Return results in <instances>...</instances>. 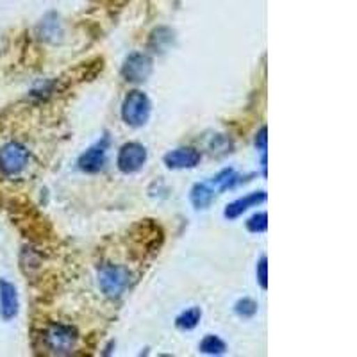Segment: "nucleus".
<instances>
[{
	"label": "nucleus",
	"mask_w": 357,
	"mask_h": 357,
	"mask_svg": "<svg viewBox=\"0 0 357 357\" xmlns=\"http://www.w3.org/2000/svg\"><path fill=\"white\" fill-rule=\"evenodd\" d=\"M268 229V215L264 211L256 213L252 215L247 222V231L252 234H261V232H266Z\"/></svg>",
	"instance_id": "nucleus-17"
},
{
	"label": "nucleus",
	"mask_w": 357,
	"mask_h": 357,
	"mask_svg": "<svg viewBox=\"0 0 357 357\" xmlns=\"http://www.w3.org/2000/svg\"><path fill=\"white\" fill-rule=\"evenodd\" d=\"M109 143V136H104L100 142H97L95 145L89 146L88 151L82 152L77 161L79 170L86 172V174H97V172H100L104 168V165H106Z\"/></svg>",
	"instance_id": "nucleus-7"
},
{
	"label": "nucleus",
	"mask_w": 357,
	"mask_h": 357,
	"mask_svg": "<svg viewBox=\"0 0 357 357\" xmlns=\"http://www.w3.org/2000/svg\"><path fill=\"white\" fill-rule=\"evenodd\" d=\"M240 178L241 177L236 174L234 168H223V170L218 172L209 183H211V186L215 188L216 193H218V191H227L231 190V188H234L236 184H240Z\"/></svg>",
	"instance_id": "nucleus-12"
},
{
	"label": "nucleus",
	"mask_w": 357,
	"mask_h": 357,
	"mask_svg": "<svg viewBox=\"0 0 357 357\" xmlns=\"http://www.w3.org/2000/svg\"><path fill=\"white\" fill-rule=\"evenodd\" d=\"M200 352L207 354V356H222L227 352V343L216 334H207L199 345Z\"/></svg>",
	"instance_id": "nucleus-15"
},
{
	"label": "nucleus",
	"mask_w": 357,
	"mask_h": 357,
	"mask_svg": "<svg viewBox=\"0 0 357 357\" xmlns=\"http://www.w3.org/2000/svg\"><path fill=\"white\" fill-rule=\"evenodd\" d=\"M152 113L151 98L146 97L139 89H132L126 95L122 102V118L123 122L130 127H143Z\"/></svg>",
	"instance_id": "nucleus-4"
},
{
	"label": "nucleus",
	"mask_w": 357,
	"mask_h": 357,
	"mask_svg": "<svg viewBox=\"0 0 357 357\" xmlns=\"http://www.w3.org/2000/svg\"><path fill=\"white\" fill-rule=\"evenodd\" d=\"M257 309H259V305H257V302L254 301V298H250V296H243V298H240V301L234 304V312L240 318L256 317Z\"/></svg>",
	"instance_id": "nucleus-16"
},
{
	"label": "nucleus",
	"mask_w": 357,
	"mask_h": 357,
	"mask_svg": "<svg viewBox=\"0 0 357 357\" xmlns=\"http://www.w3.org/2000/svg\"><path fill=\"white\" fill-rule=\"evenodd\" d=\"M146 158H149V154H146L145 145H142L138 142H129L120 146L116 158V167L118 170L126 175L136 174V172H139L145 167Z\"/></svg>",
	"instance_id": "nucleus-5"
},
{
	"label": "nucleus",
	"mask_w": 357,
	"mask_h": 357,
	"mask_svg": "<svg viewBox=\"0 0 357 357\" xmlns=\"http://www.w3.org/2000/svg\"><path fill=\"white\" fill-rule=\"evenodd\" d=\"M200 159H202V154L197 149H193V146H181V149H175V151L165 154L162 161H165L167 168H170V170H186V168H195L200 162Z\"/></svg>",
	"instance_id": "nucleus-8"
},
{
	"label": "nucleus",
	"mask_w": 357,
	"mask_h": 357,
	"mask_svg": "<svg viewBox=\"0 0 357 357\" xmlns=\"http://www.w3.org/2000/svg\"><path fill=\"white\" fill-rule=\"evenodd\" d=\"M231 146H232L231 142H229L225 136H222V134H220V136H215V139H213L211 143L213 154L218 151H222V154H227V152H231Z\"/></svg>",
	"instance_id": "nucleus-19"
},
{
	"label": "nucleus",
	"mask_w": 357,
	"mask_h": 357,
	"mask_svg": "<svg viewBox=\"0 0 357 357\" xmlns=\"http://www.w3.org/2000/svg\"><path fill=\"white\" fill-rule=\"evenodd\" d=\"M31 161V152L20 142H8L0 146V174L4 177H18Z\"/></svg>",
	"instance_id": "nucleus-3"
},
{
	"label": "nucleus",
	"mask_w": 357,
	"mask_h": 357,
	"mask_svg": "<svg viewBox=\"0 0 357 357\" xmlns=\"http://www.w3.org/2000/svg\"><path fill=\"white\" fill-rule=\"evenodd\" d=\"M216 199V190L211 183H199L191 188L190 200L195 209H207Z\"/></svg>",
	"instance_id": "nucleus-11"
},
{
	"label": "nucleus",
	"mask_w": 357,
	"mask_h": 357,
	"mask_svg": "<svg viewBox=\"0 0 357 357\" xmlns=\"http://www.w3.org/2000/svg\"><path fill=\"white\" fill-rule=\"evenodd\" d=\"M256 273H257V282H259V286L263 289L268 288V259L266 256H263L259 259V263H257V268H256Z\"/></svg>",
	"instance_id": "nucleus-18"
},
{
	"label": "nucleus",
	"mask_w": 357,
	"mask_h": 357,
	"mask_svg": "<svg viewBox=\"0 0 357 357\" xmlns=\"http://www.w3.org/2000/svg\"><path fill=\"white\" fill-rule=\"evenodd\" d=\"M263 202H266V191H252L248 195L229 204L225 207V211H223V216L227 220H236L238 216L243 215L245 211H248L250 207H257Z\"/></svg>",
	"instance_id": "nucleus-10"
},
{
	"label": "nucleus",
	"mask_w": 357,
	"mask_h": 357,
	"mask_svg": "<svg viewBox=\"0 0 357 357\" xmlns=\"http://www.w3.org/2000/svg\"><path fill=\"white\" fill-rule=\"evenodd\" d=\"M200 320H202L200 307H190L175 318V327L178 331H193L200 324Z\"/></svg>",
	"instance_id": "nucleus-14"
},
{
	"label": "nucleus",
	"mask_w": 357,
	"mask_h": 357,
	"mask_svg": "<svg viewBox=\"0 0 357 357\" xmlns=\"http://www.w3.org/2000/svg\"><path fill=\"white\" fill-rule=\"evenodd\" d=\"M268 129L266 127H261L259 134H257V138H256V146L259 149V151H266V146H268Z\"/></svg>",
	"instance_id": "nucleus-20"
},
{
	"label": "nucleus",
	"mask_w": 357,
	"mask_h": 357,
	"mask_svg": "<svg viewBox=\"0 0 357 357\" xmlns=\"http://www.w3.org/2000/svg\"><path fill=\"white\" fill-rule=\"evenodd\" d=\"M41 340H43L45 349L54 356H68L77 347L79 333L73 325L56 321L43 331Z\"/></svg>",
	"instance_id": "nucleus-2"
},
{
	"label": "nucleus",
	"mask_w": 357,
	"mask_h": 357,
	"mask_svg": "<svg viewBox=\"0 0 357 357\" xmlns=\"http://www.w3.org/2000/svg\"><path fill=\"white\" fill-rule=\"evenodd\" d=\"M20 301H18L17 286L6 279H0V317L4 321H11L18 317Z\"/></svg>",
	"instance_id": "nucleus-9"
},
{
	"label": "nucleus",
	"mask_w": 357,
	"mask_h": 357,
	"mask_svg": "<svg viewBox=\"0 0 357 357\" xmlns=\"http://www.w3.org/2000/svg\"><path fill=\"white\" fill-rule=\"evenodd\" d=\"M152 59L143 52H132L126 57L122 65V77L127 82H145L152 73Z\"/></svg>",
	"instance_id": "nucleus-6"
},
{
	"label": "nucleus",
	"mask_w": 357,
	"mask_h": 357,
	"mask_svg": "<svg viewBox=\"0 0 357 357\" xmlns=\"http://www.w3.org/2000/svg\"><path fill=\"white\" fill-rule=\"evenodd\" d=\"M172 43H174V31L167 27L155 29L154 33L151 34V40H149V47L154 52H165Z\"/></svg>",
	"instance_id": "nucleus-13"
},
{
	"label": "nucleus",
	"mask_w": 357,
	"mask_h": 357,
	"mask_svg": "<svg viewBox=\"0 0 357 357\" xmlns=\"http://www.w3.org/2000/svg\"><path fill=\"white\" fill-rule=\"evenodd\" d=\"M130 280H132V273L123 264L106 263L98 268V289L102 291V295L111 298V301L120 298L129 289Z\"/></svg>",
	"instance_id": "nucleus-1"
}]
</instances>
